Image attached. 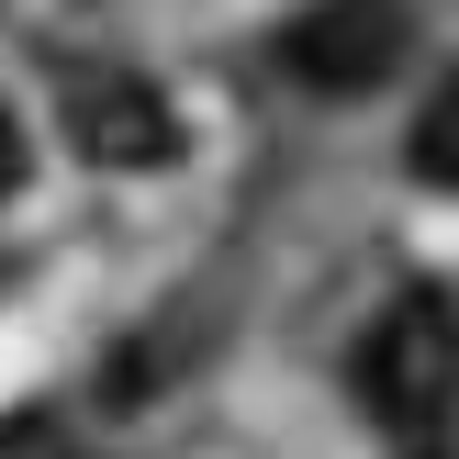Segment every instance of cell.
<instances>
[{"instance_id": "2", "label": "cell", "mask_w": 459, "mask_h": 459, "mask_svg": "<svg viewBox=\"0 0 459 459\" xmlns=\"http://www.w3.org/2000/svg\"><path fill=\"white\" fill-rule=\"evenodd\" d=\"M403 45H415V12H403V0H314V12L281 22V79L348 101V90H381V79H393Z\"/></svg>"}, {"instance_id": "5", "label": "cell", "mask_w": 459, "mask_h": 459, "mask_svg": "<svg viewBox=\"0 0 459 459\" xmlns=\"http://www.w3.org/2000/svg\"><path fill=\"white\" fill-rule=\"evenodd\" d=\"M0 191H22V124H12V101H0Z\"/></svg>"}, {"instance_id": "3", "label": "cell", "mask_w": 459, "mask_h": 459, "mask_svg": "<svg viewBox=\"0 0 459 459\" xmlns=\"http://www.w3.org/2000/svg\"><path fill=\"white\" fill-rule=\"evenodd\" d=\"M56 124H67V146L90 169H169L179 157V112L134 67H67L56 79Z\"/></svg>"}, {"instance_id": "1", "label": "cell", "mask_w": 459, "mask_h": 459, "mask_svg": "<svg viewBox=\"0 0 459 459\" xmlns=\"http://www.w3.org/2000/svg\"><path fill=\"white\" fill-rule=\"evenodd\" d=\"M359 415L393 459H459V303L448 291H393L348 359Z\"/></svg>"}, {"instance_id": "4", "label": "cell", "mask_w": 459, "mask_h": 459, "mask_svg": "<svg viewBox=\"0 0 459 459\" xmlns=\"http://www.w3.org/2000/svg\"><path fill=\"white\" fill-rule=\"evenodd\" d=\"M403 169H415L426 191H459V67L437 79V101L415 112V134H403Z\"/></svg>"}]
</instances>
